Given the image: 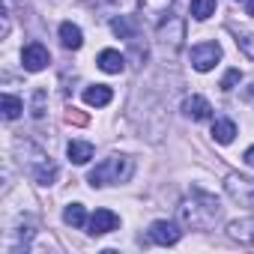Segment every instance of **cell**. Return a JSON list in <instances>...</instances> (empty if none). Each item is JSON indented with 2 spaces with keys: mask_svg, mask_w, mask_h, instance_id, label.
Segmentation results:
<instances>
[{
  "mask_svg": "<svg viewBox=\"0 0 254 254\" xmlns=\"http://www.w3.org/2000/svg\"><path fill=\"white\" fill-rule=\"evenodd\" d=\"M27 174L39 183V186H51L57 180V165L42 153V150H33V159L27 162Z\"/></svg>",
  "mask_w": 254,
  "mask_h": 254,
  "instance_id": "obj_3",
  "label": "cell"
},
{
  "mask_svg": "<svg viewBox=\"0 0 254 254\" xmlns=\"http://www.w3.org/2000/svg\"><path fill=\"white\" fill-rule=\"evenodd\" d=\"M245 9H248V15L254 18V0H245Z\"/></svg>",
  "mask_w": 254,
  "mask_h": 254,
  "instance_id": "obj_25",
  "label": "cell"
},
{
  "mask_svg": "<svg viewBox=\"0 0 254 254\" xmlns=\"http://www.w3.org/2000/svg\"><path fill=\"white\" fill-rule=\"evenodd\" d=\"M212 138H215L218 144H230V141L236 138L233 120H215V123H212Z\"/></svg>",
  "mask_w": 254,
  "mask_h": 254,
  "instance_id": "obj_16",
  "label": "cell"
},
{
  "mask_svg": "<svg viewBox=\"0 0 254 254\" xmlns=\"http://www.w3.org/2000/svg\"><path fill=\"white\" fill-rule=\"evenodd\" d=\"M132 171H135V162H132L129 156H108V159H102V162L90 171L87 183H90L93 189H102V186H108V183H123V180H129Z\"/></svg>",
  "mask_w": 254,
  "mask_h": 254,
  "instance_id": "obj_2",
  "label": "cell"
},
{
  "mask_svg": "<svg viewBox=\"0 0 254 254\" xmlns=\"http://www.w3.org/2000/svg\"><path fill=\"white\" fill-rule=\"evenodd\" d=\"M111 30H114L120 39H135V27H132V21H129V18H123V15L111 21Z\"/></svg>",
  "mask_w": 254,
  "mask_h": 254,
  "instance_id": "obj_20",
  "label": "cell"
},
{
  "mask_svg": "<svg viewBox=\"0 0 254 254\" xmlns=\"http://www.w3.org/2000/svg\"><path fill=\"white\" fill-rule=\"evenodd\" d=\"M111 99H114V90L108 84H96V87H87L84 90V102L93 105V108H105Z\"/></svg>",
  "mask_w": 254,
  "mask_h": 254,
  "instance_id": "obj_14",
  "label": "cell"
},
{
  "mask_svg": "<svg viewBox=\"0 0 254 254\" xmlns=\"http://www.w3.org/2000/svg\"><path fill=\"white\" fill-rule=\"evenodd\" d=\"M224 189H227V194H230L233 200H239L242 206H251V203H254V180L239 177V174H227Z\"/></svg>",
  "mask_w": 254,
  "mask_h": 254,
  "instance_id": "obj_5",
  "label": "cell"
},
{
  "mask_svg": "<svg viewBox=\"0 0 254 254\" xmlns=\"http://www.w3.org/2000/svg\"><path fill=\"white\" fill-rule=\"evenodd\" d=\"M180 236H183V230L174 221H153V227H150V239L156 245H177Z\"/></svg>",
  "mask_w": 254,
  "mask_h": 254,
  "instance_id": "obj_7",
  "label": "cell"
},
{
  "mask_svg": "<svg viewBox=\"0 0 254 254\" xmlns=\"http://www.w3.org/2000/svg\"><path fill=\"white\" fill-rule=\"evenodd\" d=\"M141 3V15L150 21V24H162L165 18H171V3L174 0H138Z\"/></svg>",
  "mask_w": 254,
  "mask_h": 254,
  "instance_id": "obj_9",
  "label": "cell"
},
{
  "mask_svg": "<svg viewBox=\"0 0 254 254\" xmlns=\"http://www.w3.org/2000/svg\"><path fill=\"white\" fill-rule=\"evenodd\" d=\"M0 108H3V117H6V120H15V117L24 111L21 99H18V96H12V93H6L3 99H0Z\"/></svg>",
  "mask_w": 254,
  "mask_h": 254,
  "instance_id": "obj_19",
  "label": "cell"
},
{
  "mask_svg": "<svg viewBox=\"0 0 254 254\" xmlns=\"http://www.w3.org/2000/svg\"><path fill=\"white\" fill-rule=\"evenodd\" d=\"M66 153H69V159L75 165H87L93 159V144H87V141H69Z\"/></svg>",
  "mask_w": 254,
  "mask_h": 254,
  "instance_id": "obj_15",
  "label": "cell"
},
{
  "mask_svg": "<svg viewBox=\"0 0 254 254\" xmlns=\"http://www.w3.org/2000/svg\"><path fill=\"white\" fill-rule=\"evenodd\" d=\"M236 45L245 51V57L254 60V36H251V33H242V30H239V33H236Z\"/></svg>",
  "mask_w": 254,
  "mask_h": 254,
  "instance_id": "obj_21",
  "label": "cell"
},
{
  "mask_svg": "<svg viewBox=\"0 0 254 254\" xmlns=\"http://www.w3.org/2000/svg\"><path fill=\"white\" fill-rule=\"evenodd\" d=\"M242 159H245V165H248V168H254V147H248Z\"/></svg>",
  "mask_w": 254,
  "mask_h": 254,
  "instance_id": "obj_24",
  "label": "cell"
},
{
  "mask_svg": "<svg viewBox=\"0 0 254 254\" xmlns=\"http://www.w3.org/2000/svg\"><path fill=\"white\" fill-rule=\"evenodd\" d=\"M183 114H186L189 120H194V123H203V120L212 117V105H209L203 96H189V99L183 102Z\"/></svg>",
  "mask_w": 254,
  "mask_h": 254,
  "instance_id": "obj_10",
  "label": "cell"
},
{
  "mask_svg": "<svg viewBox=\"0 0 254 254\" xmlns=\"http://www.w3.org/2000/svg\"><path fill=\"white\" fill-rule=\"evenodd\" d=\"M21 63H24L27 72H42V69L51 63V54H48V48H45L42 42H30V45L21 51Z\"/></svg>",
  "mask_w": 254,
  "mask_h": 254,
  "instance_id": "obj_6",
  "label": "cell"
},
{
  "mask_svg": "<svg viewBox=\"0 0 254 254\" xmlns=\"http://www.w3.org/2000/svg\"><path fill=\"white\" fill-rule=\"evenodd\" d=\"M239 81H242V72H239V69H227L224 78H221V90H233Z\"/></svg>",
  "mask_w": 254,
  "mask_h": 254,
  "instance_id": "obj_22",
  "label": "cell"
},
{
  "mask_svg": "<svg viewBox=\"0 0 254 254\" xmlns=\"http://www.w3.org/2000/svg\"><path fill=\"white\" fill-rule=\"evenodd\" d=\"M215 0H191V18L197 21H206L209 15H215Z\"/></svg>",
  "mask_w": 254,
  "mask_h": 254,
  "instance_id": "obj_18",
  "label": "cell"
},
{
  "mask_svg": "<svg viewBox=\"0 0 254 254\" xmlns=\"http://www.w3.org/2000/svg\"><path fill=\"white\" fill-rule=\"evenodd\" d=\"M87 224H90V233H93V236H102V233L117 230V227H120V218H117V212H111V209H96Z\"/></svg>",
  "mask_w": 254,
  "mask_h": 254,
  "instance_id": "obj_8",
  "label": "cell"
},
{
  "mask_svg": "<svg viewBox=\"0 0 254 254\" xmlns=\"http://www.w3.org/2000/svg\"><path fill=\"white\" fill-rule=\"evenodd\" d=\"M66 123H75V126H87L90 120H87V114H81L78 108H69V111H66Z\"/></svg>",
  "mask_w": 254,
  "mask_h": 254,
  "instance_id": "obj_23",
  "label": "cell"
},
{
  "mask_svg": "<svg viewBox=\"0 0 254 254\" xmlns=\"http://www.w3.org/2000/svg\"><path fill=\"white\" fill-rule=\"evenodd\" d=\"M218 60H221V45L218 42H200V45L191 48V66L197 72H209Z\"/></svg>",
  "mask_w": 254,
  "mask_h": 254,
  "instance_id": "obj_4",
  "label": "cell"
},
{
  "mask_svg": "<svg viewBox=\"0 0 254 254\" xmlns=\"http://www.w3.org/2000/svg\"><path fill=\"white\" fill-rule=\"evenodd\" d=\"M96 63H99V69L108 72V75H120V72L126 69V57H123L120 51H114V48H105Z\"/></svg>",
  "mask_w": 254,
  "mask_h": 254,
  "instance_id": "obj_12",
  "label": "cell"
},
{
  "mask_svg": "<svg viewBox=\"0 0 254 254\" xmlns=\"http://www.w3.org/2000/svg\"><path fill=\"white\" fill-rule=\"evenodd\" d=\"M227 236L242 242V245H254V218H239L227 224Z\"/></svg>",
  "mask_w": 254,
  "mask_h": 254,
  "instance_id": "obj_11",
  "label": "cell"
},
{
  "mask_svg": "<svg viewBox=\"0 0 254 254\" xmlns=\"http://www.w3.org/2000/svg\"><path fill=\"white\" fill-rule=\"evenodd\" d=\"M221 209H218V200L203 194V191H191V197H186L180 203V218L189 224V227H197V230H206L218 221Z\"/></svg>",
  "mask_w": 254,
  "mask_h": 254,
  "instance_id": "obj_1",
  "label": "cell"
},
{
  "mask_svg": "<svg viewBox=\"0 0 254 254\" xmlns=\"http://www.w3.org/2000/svg\"><path fill=\"white\" fill-rule=\"evenodd\" d=\"M60 42H63V48L78 51V48L84 45V33H81V27L72 24V21H63V24H60Z\"/></svg>",
  "mask_w": 254,
  "mask_h": 254,
  "instance_id": "obj_13",
  "label": "cell"
},
{
  "mask_svg": "<svg viewBox=\"0 0 254 254\" xmlns=\"http://www.w3.org/2000/svg\"><path fill=\"white\" fill-rule=\"evenodd\" d=\"M63 221L72 224V227H84V224H87V212H84V206H81V203H69V206L63 209Z\"/></svg>",
  "mask_w": 254,
  "mask_h": 254,
  "instance_id": "obj_17",
  "label": "cell"
}]
</instances>
